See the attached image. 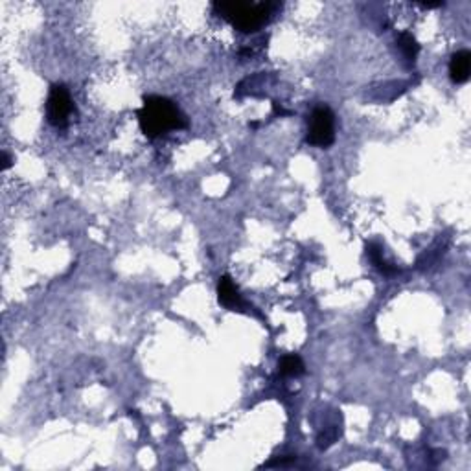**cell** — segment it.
I'll list each match as a JSON object with an SVG mask.
<instances>
[{
  "instance_id": "6da1fadb",
  "label": "cell",
  "mask_w": 471,
  "mask_h": 471,
  "mask_svg": "<svg viewBox=\"0 0 471 471\" xmlns=\"http://www.w3.org/2000/svg\"><path fill=\"white\" fill-rule=\"evenodd\" d=\"M140 129L149 139H157L171 129H185L188 120L171 100L162 96H148L139 111Z\"/></svg>"
},
{
  "instance_id": "7a4b0ae2",
  "label": "cell",
  "mask_w": 471,
  "mask_h": 471,
  "mask_svg": "<svg viewBox=\"0 0 471 471\" xmlns=\"http://www.w3.org/2000/svg\"><path fill=\"white\" fill-rule=\"evenodd\" d=\"M277 6L271 2H260V4H249V2H215V13L234 26L235 30L243 33L260 30L261 26L269 22L272 11Z\"/></svg>"
},
{
  "instance_id": "3957f363",
  "label": "cell",
  "mask_w": 471,
  "mask_h": 471,
  "mask_svg": "<svg viewBox=\"0 0 471 471\" xmlns=\"http://www.w3.org/2000/svg\"><path fill=\"white\" fill-rule=\"evenodd\" d=\"M306 142L317 148H330L335 142V114L332 109L326 105L313 109L307 120Z\"/></svg>"
},
{
  "instance_id": "277c9868",
  "label": "cell",
  "mask_w": 471,
  "mask_h": 471,
  "mask_svg": "<svg viewBox=\"0 0 471 471\" xmlns=\"http://www.w3.org/2000/svg\"><path fill=\"white\" fill-rule=\"evenodd\" d=\"M74 111L72 98L68 94V88L65 85H54L50 88L47 102V116L48 122L56 128H65L68 123V116Z\"/></svg>"
},
{
  "instance_id": "5b68a950",
  "label": "cell",
  "mask_w": 471,
  "mask_h": 471,
  "mask_svg": "<svg viewBox=\"0 0 471 471\" xmlns=\"http://www.w3.org/2000/svg\"><path fill=\"white\" fill-rule=\"evenodd\" d=\"M471 72V54L468 50H458L451 56L449 74L455 83H466Z\"/></svg>"
},
{
  "instance_id": "8992f818",
  "label": "cell",
  "mask_w": 471,
  "mask_h": 471,
  "mask_svg": "<svg viewBox=\"0 0 471 471\" xmlns=\"http://www.w3.org/2000/svg\"><path fill=\"white\" fill-rule=\"evenodd\" d=\"M217 297H219V302L223 304L229 309H238V307L243 306V300H241V295L238 291V287L234 286L231 277H221L219 284H217Z\"/></svg>"
},
{
  "instance_id": "52a82bcc",
  "label": "cell",
  "mask_w": 471,
  "mask_h": 471,
  "mask_svg": "<svg viewBox=\"0 0 471 471\" xmlns=\"http://www.w3.org/2000/svg\"><path fill=\"white\" fill-rule=\"evenodd\" d=\"M306 366H304L302 359L298 355H284L278 363V372L286 378H295V376H302Z\"/></svg>"
},
{
  "instance_id": "ba28073f",
  "label": "cell",
  "mask_w": 471,
  "mask_h": 471,
  "mask_svg": "<svg viewBox=\"0 0 471 471\" xmlns=\"http://www.w3.org/2000/svg\"><path fill=\"white\" fill-rule=\"evenodd\" d=\"M398 47H400L401 54L405 56V59L409 63L416 61V56H418V52H420V47H418V43L412 36H410L409 31H403L398 39Z\"/></svg>"
},
{
  "instance_id": "9c48e42d",
  "label": "cell",
  "mask_w": 471,
  "mask_h": 471,
  "mask_svg": "<svg viewBox=\"0 0 471 471\" xmlns=\"http://www.w3.org/2000/svg\"><path fill=\"white\" fill-rule=\"evenodd\" d=\"M369 254H370V258H372V261H374L376 265H378L379 271H383V272H396V267H390L389 263H387V261H385L383 258H381V251H379V247L370 245Z\"/></svg>"
},
{
  "instance_id": "30bf717a",
  "label": "cell",
  "mask_w": 471,
  "mask_h": 471,
  "mask_svg": "<svg viewBox=\"0 0 471 471\" xmlns=\"http://www.w3.org/2000/svg\"><path fill=\"white\" fill-rule=\"evenodd\" d=\"M11 166V157L8 153H2V169H8Z\"/></svg>"
}]
</instances>
